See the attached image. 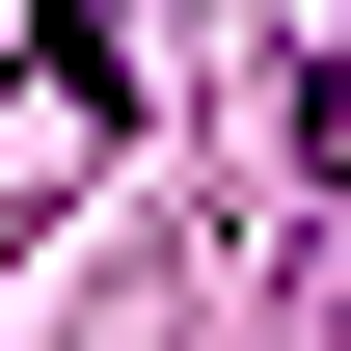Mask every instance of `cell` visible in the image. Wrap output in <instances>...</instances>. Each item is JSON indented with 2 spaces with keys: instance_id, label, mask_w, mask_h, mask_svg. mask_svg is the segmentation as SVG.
Masks as SVG:
<instances>
[{
  "instance_id": "1",
  "label": "cell",
  "mask_w": 351,
  "mask_h": 351,
  "mask_svg": "<svg viewBox=\"0 0 351 351\" xmlns=\"http://www.w3.org/2000/svg\"><path fill=\"white\" fill-rule=\"evenodd\" d=\"M108 82H135V0H54V54H27V108H0V189H54L108 135Z\"/></svg>"
},
{
  "instance_id": "2",
  "label": "cell",
  "mask_w": 351,
  "mask_h": 351,
  "mask_svg": "<svg viewBox=\"0 0 351 351\" xmlns=\"http://www.w3.org/2000/svg\"><path fill=\"white\" fill-rule=\"evenodd\" d=\"M324 162H351V54H324Z\"/></svg>"
}]
</instances>
